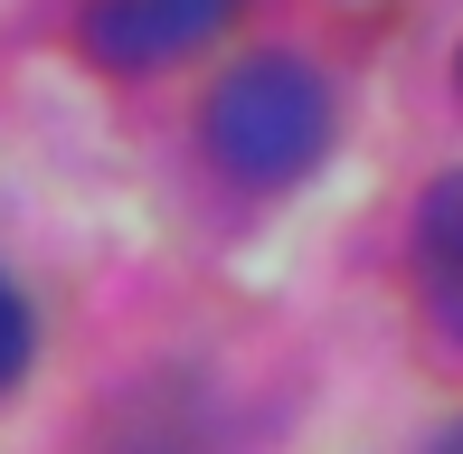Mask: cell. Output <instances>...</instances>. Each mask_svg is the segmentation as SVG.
<instances>
[{
    "label": "cell",
    "instance_id": "1",
    "mask_svg": "<svg viewBox=\"0 0 463 454\" xmlns=\"http://www.w3.org/2000/svg\"><path fill=\"white\" fill-rule=\"evenodd\" d=\"M199 142H208V161H218L227 180L284 190V180H303L312 161L331 152V95H322V76L293 67V57H246L237 76L208 86Z\"/></svg>",
    "mask_w": 463,
    "mask_h": 454
},
{
    "label": "cell",
    "instance_id": "2",
    "mask_svg": "<svg viewBox=\"0 0 463 454\" xmlns=\"http://www.w3.org/2000/svg\"><path fill=\"white\" fill-rule=\"evenodd\" d=\"M227 19H237V0H86L76 38H86L95 67H114V76H152V67H171V57L208 48Z\"/></svg>",
    "mask_w": 463,
    "mask_h": 454
},
{
    "label": "cell",
    "instance_id": "3",
    "mask_svg": "<svg viewBox=\"0 0 463 454\" xmlns=\"http://www.w3.org/2000/svg\"><path fill=\"white\" fill-rule=\"evenodd\" d=\"M416 284H426L435 341L463 350V171H445L416 199Z\"/></svg>",
    "mask_w": 463,
    "mask_h": 454
},
{
    "label": "cell",
    "instance_id": "4",
    "mask_svg": "<svg viewBox=\"0 0 463 454\" xmlns=\"http://www.w3.org/2000/svg\"><path fill=\"white\" fill-rule=\"evenodd\" d=\"M38 360V322H29V294H19L10 275H0V388H19Z\"/></svg>",
    "mask_w": 463,
    "mask_h": 454
},
{
    "label": "cell",
    "instance_id": "5",
    "mask_svg": "<svg viewBox=\"0 0 463 454\" xmlns=\"http://www.w3.org/2000/svg\"><path fill=\"white\" fill-rule=\"evenodd\" d=\"M454 76H463V67H454Z\"/></svg>",
    "mask_w": 463,
    "mask_h": 454
}]
</instances>
